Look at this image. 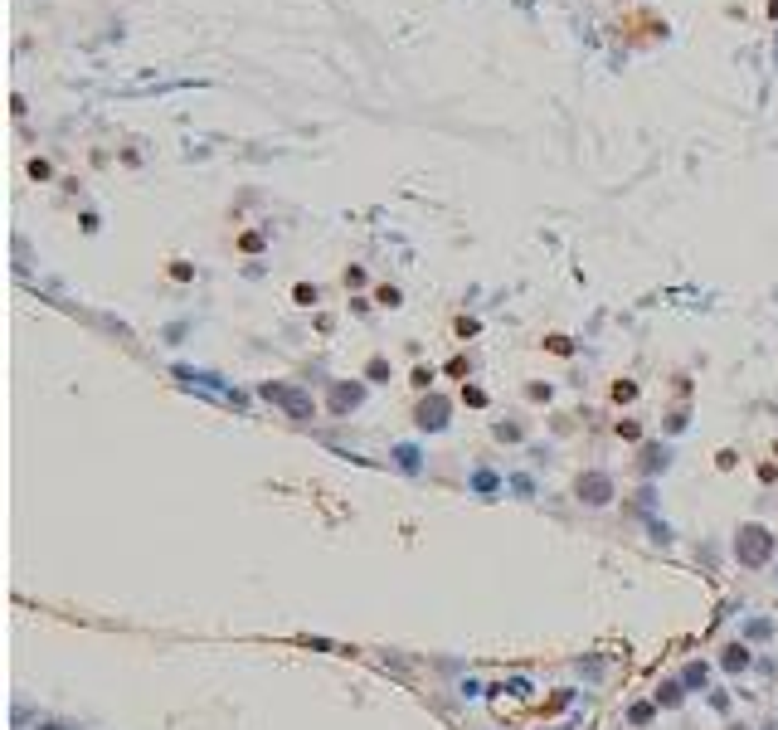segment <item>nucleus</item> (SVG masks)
<instances>
[{"instance_id":"1","label":"nucleus","mask_w":778,"mask_h":730,"mask_svg":"<svg viewBox=\"0 0 778 730\" xmlns=\"http://www.w3.org/2000/svg\"><path fill=\"white\" fill-rule=\"evenodd\" d=\"M769 550H774V535H769L764 526H744V531H740V540H735L740 565H764V560H769Z\"/></svg>"},{"instance_id":"2","label":"nucleus","mask_w":778,"mask_h":730,"mask_svg":"<svg viewBox=\"0 0 778 730\" xmlns=\"http://www.w3.org/2000/svg\"><path fill=\"white\" fill-rule=\"evenodd\" d=\"M613 497V482L603 477V472H584L579 477V502H588V507H603Z\"/></svg>"},{"instance_id":"3","label":"nucleus","mask_w":778,"mask_h":730,"mask_svg":"<svg viewBox=\"0 0 778 730\" xmlns=\"http://www.w3.org/2000/svg\"><path fill=\"white\" fill-rule=\"evenodd\" d=\"M418 423L423 428H443L448 423V400H423L418 405Z\"/></svg>"},{"instance_id":"4","label":"nucleus","mask_w":778,"mask_h":730,"mask_svg":"<svg viewBox=\"0 0 778 730\" xmlns=\"http://www.w3.org/2000/svg\"><path fill=\"white\" fill-rule=\"evenodd\" d=\"M44 730H59V726H44Z\"/></svg>"}]
</instances>
